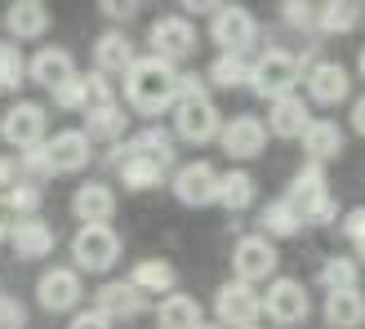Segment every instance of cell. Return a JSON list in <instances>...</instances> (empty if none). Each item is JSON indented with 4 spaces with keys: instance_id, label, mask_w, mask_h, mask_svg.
Wrapping results in <instances>:
<instances>
[{
    "instance_id": "29",
    "label": "cell",
    "mask_w": 365,
    "mask_h": 329,
    "mask_svg": "<svg viewBox=\"0 0 365 329\" xmlns=\"http://www.w3.org/2000/svg\"><path fill=\"white\" fill-rule=\"evenodd\" d=\"M125 125H130V116L120 112L116 103H107V107H98V112H85V138L94 142V138H103V142H116L120 134H125Z\"/></svg>"
},
{
    "instance_id": "45",
    "label": "cell",
    "mask_w": 365,
    "mask_h": 329,
    "mask_svg": "<svg viewBox=\"0 0 365 329\" xmlns=\"http://www.w3.org/2000/svg\"><path fill=\"white\" fill-rule=\"evenodd\" d=\"M9 227H14V214H9V205H5V196H0V241L9 236Z\"/></svg>"
},
{
    "instance_id": "37",
    "label": "cell",
    "mask_w": 365,
    "mask_h": 329,
    "mask_svg": "<svg viewBox=\"0 0 365 329\" xmlns=\"http://www.w3.org/2000/svg\"><path fill=\"white\" fill-rule=\"evenodd\" d=\"M5 205H9L14 218H31L36 209H41V187H36V182H14L9 196H5Z\"/></svg>"
},
{
    "instance_id": "17",
    "label": "cell",
    "mask_w": 365,
    "mask_h": 329,
    "mask_svg": "<svg viewBox=\"0 0 365 329\" xmlns=\"http://www.w3.org/2000/svg\"><path fill=\"white\" fill-rule=\"evenodd\" d=\"M218 138H223V152H227V156L250 160V156L263 152L267 130H263V120H254V116H236V120H227L223 130H218Z\"/></svg>"
},
{
    "instance_id": "46",
    "label": "cell",
    "mask_w": 365,
    "mask_h": 329,
    "mask_svg": "<svg viewBox=\"0 0 365 329\" xmlns=\"http://www.w3.org/2000/svg\"><path fill=\"white\" fill-rule=\"evenodd\" d=\"M352 125H356V134L365 138V98H356V107H352Z\"/></svg>"
},
{
    "instance_id": "39",
    "label": "cell",
    "mask_w": 365,
    "mask_h": 329,
    "mask_svg": "<svg viewBox=\"0 0 365 329\" xmlns=\"http://www.w3.org/2000/svg\"><path fill=\"white\" fill-rule=\"evenodd\" d=\"M0 325H5V329H23V303L0 298Z\"/></svg>"
},
{
    "instance_id": "5",
    "label": "cell",
    "mask_w": 365,
    "mask_h": 329,
    "mask_svg": "<svg viewBox=\"0 0 365 329\" xmlns=\"http://www.w3.org/2000/svg\"><path fill=\"white\" fill-rule=\"evenodd\" d=\"M174 125H178V138L187 142H210L223 125H218V107L210 103V94L200 98H174Z\"/></svg>"
},
{
    "instance_id": "20",
    "label": "cell",
    "mask_w": 365,
    "mask_h": 329,
    "mask_svg": "<svg viewBox=\"0 0 365 329\" xmlns=\"http://www.w3.org/2000/svg\"><path fill=\"white\" fill-rule=\"evenodd\" d=\"M94 63H98V76H125L134 63V41L125 31H103L94 41Z\"/></svg>"
},
{
    "instance_id": "14",
    "label": "cell",
    "mask_w": 365,
    "mask_h": 329,
    "mask_svg": "<svg viewBox=\"0 0 365 329\" xmlns=\"http://www.w3.org/2000/svg\"><path fill=\"white\" fill-rule=\"evenodd\" d=\"M81 276L76 271H67V267H53L41 276V285H36V298H41L45 312H67V307H76L81 303Z\"/></svg>"
},
{
    "instance_id": "30",
    "label": "cell",
    "mask_w": 365,
    "mask_h": 329,
    "mask_svg": "<svg viewBox=\"0 0 365 329\" xmlns=\"http://www.w3.org/2000/svg\"><path fill=\"white\" fill-rule=\"evenodd\" d=\"M218 205H227V209H250L254 205V178L241 174V169H232V174H218V192H214Z\"/></svg>"
},
{
    "instance_id": "31",
    "label": "cell",
    "mask_w": 365,
    "mask_h": 329,
    "mask_svg": "<svg viewBox=\"0 0 365 329\" xmlns=\"http://www.w3.org/2000/svg\"><path fill=\"white\" fill-rule=\"evenodd\" d=\"M130 285L138 289V294H148V289H174V267L170 263H160V258H148V263H138L134 271H130Z\"/></svg>"
},
{
    "instance_id": "43",
    "label": "cell",
    "mask_w": 365,
    "mask_h": 329,
    "mask_svg": "<svg viewBox=\"0 0 365 329\" xmlns=\"http://www.w3.org/2000/svg\"><path fill=\"white\" fill-rule=\"evenodd\" d=\"M14 182H18V164L9 156H0V187H14Z\"/></svg>"
},
{
    "instance_id": "19",
    "label": "cell",
    "mask_w": 365,
    "mask_h": 329,
    "mask_svg": "<svg viewBox=\"0 0 365 329\" xmlns=\"http://www.w3.org/2000/svg\"><path fill=\"white\" fill-rule=\"evenodd\" d=\"M9 241H14L18 258H45V254L53 249V227L45 223V218H14Z\"/></svg>"
},
{
    "instance_id": "33",
    "label": "cell",
    "mask_w": 365,
    "mask_h": 329,
    "mask_svg": "<svg viewBox=\"0 0 365 329\" xmlns=\"http://www.w3.org/2000/svg\"><path fill=\"white\" fill-rule=\"evenodd\" d=\"M27 80V63H23V53H18L14 41H0V89H18Z\"/></svg>"
},
{
    "instance_id": "40",
    "label": "cell",
    "mask_w": 365,
    "mask_h": 329,
    "mask_svg": "<svg viewBox=\"0 0 365 329\" xmlns=\"http://www.w3.org/2000/svg\"><path fill=\"white\" fill-rule=\"evenodd\" d=\"M71 329H112V320H107L103 312H81L76 320H71Z\"/></svg>"
},
{
    "instance_id": "7",
    "label": "cell",
    "mask_w": 365,
    "mask_h": 329,
    "mask_svg": "<svg viewBox=\"0 0 365 329\" xmlns=\"http://www.w3.org/2000/svg\"><path fill=\"white\" fill-rule=\"evenodd\" d=\"M41 160H45V174H67V169H85L89 164V138L81 130H63L53 134L49 142H41Z\"/></svg>"
},
{
    "instance_id": "4",
    "label": "cell",
    "mask_w": 365,
    "mask_h": 329,
    "mask_svg": "<svg viewBox=\"0 0 365 329\" xmlns=\"http://www.w3.org/2000/svg\"><path fill=\"white\" fill-rule=\"evenodd\" d=\"M71 254H76V263L85 271H107V267H116V258H120V236L107 223L81 227L76 241H71Z\"/></svg>"
},
{
    "instance_id": "16",
    "label": "cell",
    "mask_w": 365,
    "mask_h": 329,
    "mask_svg": "<svg viewBox=\"0 0 365 329\" xmlns=\"http://www.w3.org/2000/svg\"><path fill=\"white\" fill-rule=\"evenodd\" d=\"M254 18L241 9V5H223V9H214V23H210V36L218 45H223L227 53H236V49H245L250 41H254Z\"/></svg>"
},
{
    "instance_id": "24",
    "label": "cell",
    "mask_w": 365,
    "mask_h": 329,
    "mask_svg": "<svg viewBox=\"0 0 365 329\" xmlns=\"http://www.w3.org/2000/svg\"><path fill=\"white\" fill-rule=\"evenodd\" d=\"M348 71H343L339 63H317L312 71H307V94H312L317 103H343L348 98Z\"/></svg>"
},
{
    "instance_id": "50",
    "label": "cell",
    "mask_w": 365,
    "mask_h": 329,
    "mask_svg": "<svg viewBox=\"0 0 365 329\" xmlns=\"http://www.w3.org/2000/svg\"><path fill=\"white\" fill-rule=\"evenodd\" d=\"M0 329H5V325H0Z\"/></svg>"
},
{
    "instance_id": "32",
    "label": "cell",
    "mask_w": 365,
    "mask_h": 329,
    "mask_svg": "<svg viewBox=\"0 0 365 329\" xmlns=\"http://www.w3.org/2000/svg\"><path fill=\"white\" fill-rule=\"evenodd\" d=\"M356 23H361V9L348 5V0H330V5L317 9V27L321 31H334L339 36V31H352Z\"/></svg>"
},
{
    "instance_id": "35",
    "label": "cell",
    "mask_w": 365,
    "mask_h": 329,
    "mask_svg": "<svg viewBox=\"0 0 365 329\" xmlns=\"http://www.w3.org/2000/svg\"><path fill=\"white\" fill-rule=\"evenodd\" d=\"M299 227H303V218L289 209L285 200H272V205L263 209V231L267 236H294Z\"/></svg>"
},
{
    "instance_id": "21",
    "label": "cell",
    "mask_w": 365,
    "mask_h": 329,
    "mask_svg": "<svg viewBox=\"0 0 365 329\" xmlns=\"http://www.w3.org/2000/svg\"><path fill=\"white\" fill-rule=\"evenodd\" d=\"M31 80H41L45 89H63L71 76H76V58H71V53L67 49H41V53H36V58H31Z\"/></svg>"
},
{
    "instance_id": "9",
    "label": "cell",
    "mask_w": 365,
    "mask_h": 329,
    "mask_svg": "<svg viewBox=\"0 0 365 329\" xmlns=\"http://www.w3.org/2000/svg\"><path fill=\"white\" fill-rule=\"evenodd\" d=\"M259 307H263V312L277 320V325H299V320H307V289H303L299 281L281 276V281H272L267 298H263Z\"/></svg>"
},
{
    "instance_id": "6",
    "label": "cell",
    "mask_w": 365,
    "mask_h": 329,
    "mask_svg": "<svg viewBox=\"0 0 365 329\" xmlns=\"http://www.w3.org/2000/svg\"><path fill=\"white\" fill-rule=\"evenodd\" d=\"M0 138L9 142V147H41V138H45V107L41 103H14L5 120H0Z\"/></svg>"
},
{
    "instance_id": "3",
    "label": "cell",
    "mask_w": 365,
    "mask_h": 329,
    "mask_svg": "<svg viewBox=\"0 0 365 329\" xmlns=\"http://www.w3.org/2000/svg\"><path fill=\"white\" fill-rule=\"evenodd\" d=\"M299 76H303V71H299V58H294V53H285V49H267L263 58L250 67L254 89H259L263 98H272V103H277V98H289V89L299 85Z\"/></svg>"
},
{
    "instance_id": "34",
    "label": "cell",
    "mask_w": 365,
    "mask_h": 329,
    "mask_svg": "<svg viewBox=\"0 0 365 329\" xmlns=\"http://www.w3.org/2000/svg\"><path fill=\"white\" fill-rule=\"evenodd\" d=\"M321 289H330V294H339V289H356V263L352 258H330L321 263Z\"/></svg>"
},
{
    "instance_id": "8",
    "label": "cell",
    "mask_w": 365,
    "mask_h": 329,
    "mask_svg": "<svg viewBox=\"0 0 365 329\" xmlns=\"http://www.w3.org/2000/svg\"><path fill=\"white\" fill-rule=\"evenodd\" d=\"M53 98H58V107H67V112H98V107L112 103V85H107V76H98V71H89V76H71L63 89H53Z\"/></svg>"
},
{
    "instance_id": "47",
    "label": "cell",
    "mask_w": 365,
    "mask_h": 329,
    "mask_svg": "<svg viewBox=\"0 0 365 329\" xmlns=\"http://www.w3.org/2000/svg\"><path fill=\"white\" fill-rule=\"evenodd\" d=\"M361 76H365V49H361Z\"/></svg>"
},
{
    "instance_id": "11",
    "label": "cell",
    "mask_w": 365,
    "mask_h": 329,
    "mask_svg": "<svg viewBox=\"0 0 365 329\" xmlns=\"http://www.w3.org/2000/svg\"><path fill=\"white\" fill-rule=\"evenodd\" d=\"M232 267H236V281L254 285V281H263V276L277 271V249H272L267 236H245L232 254Z\"/></svg>"
},
{
    "instance_id": "42",
    "label": "cell",
    "mask_w": 365,
    "mask_h": 329,
    "mask_svg": "<svg viewBox=\"0 0 365 329\" xmlns=\"http://www.w3.org/2000/svg\"><path fill=\"white\" fill-rule=\"evenodd\" d=\"M103 14H107V18H116V23H125V18H134V5H130V0H107Z\"/></svg>"
},
{
    "instance_id": "51",
    "label": "cell",
    "mask_w": 365,
    "mask_h": 329,
    "mask_svg": "<svg viewBox=\"0 0 365 329\" xmlns=\"http://www.w3.org/2000/svg\"><path fill=\"white\" fill-rule=\"evenodd\" d=\"M0 298H5V294H0Z\"/></svg>"
},
{
    "instance_id": "1",
    "label": "cell",
    "mask_w": 365,
    "mask_h": 329,
    "mask_svg": "<svg viewBox=\"0 0 365 329\" xmlns=\"http://www.w3.org/2000/svg\"><path fill=\"white\" fill-rule=\"evenodd\" d=\"M107 160L120 169V178H125V187H130V192H148V187H160L165 174H170V164H174V138L165 130H148V134H138V138H125Z\"/></svg>"
},
{
    "instance_id": "36",
    "label": "cell",
    "mask_w": 365,
    "mask_h": 329,
    "mask_svg": "<svg viewBox=\"0 0 365 329\" xmlns=\"http://www.w3.org/2000/svg\"><path fill=\"white\" fill-rule=\"evenodd\" d=\"M250 76V63H245V53H223L214 67H210V80L214 85H223V89H236Z\"/></svg>"
},
{
    "instance_id": "26",
    "label": "cell",
    "mask_w": 365,
    "mask_h": 329,
    "mask_svg": "<svg viewBox=\"0 0 365 329\" xmlns=\"http://www.w3.org/2000/svg\"><path fill=\"white\" fill-rule=\"evenodd\" d=\"M303 147H307V156H312V164L334 160L343 152V130H339L334 120H312L303 130Z\"/></svg>"
},
{
    "instance_id": "44",
    "label": "cell",
    "mask_w": 365,
    "mask_h": 329,
    "mask_svg": "<svg viewBox=\"0 0 365 329\" xmlns=\"http://www.w3.org/2000/svg\"><path fill=\"white\" fill-rule=\"evenodd\" d=\"M334 218H339V200L330 196V200H325V205L312 214V223H334Z\"/></svg>"
},
{
    "instance_id": "22",
    "label": "cell",
    "mask_w": 365,
    "mask_h": 329,
    "mask_svg": "<svg viewBox=\"0 0 365 329\" xmlns=\"http://www.w3.org/2000/svg\"><path fill=\"white\" fill-rule=\"evenodd\" d=\"M307 125H312V112H307V103L289 94V98H277V103H272V116H267L263 130L281 134V138H303Z\"/></svg>"
},
{
    "instance_id": "18",
    "label": "cell",
    "mask_w": 365,
    "mask_h": 329,
    "mask_svg": "<svg viewBox=\"0 0 365 329\" xmlns=\"http://www.w3.org/2000/svg\"><path fill=\"white\" fill-rule=\"evenodd\" d=\"M71 214L81 218V227H94V223H107L116 214V196L107 182H81L76 196H71Z\"/></svg>"
},
{
    "instance_id": "13",
    "label": "cell",
    "mask_w": 365,
    "mask_h": 329,
    "mask_svg": "<svg viewBox=\"0 0 365 329\" xmlns=\"http://www.w3.org/2000/svg\"><path fill=\"white\" fill-rule=\"evenodd\" d=\"M214 192H218V169L210 160H192L174 174V196L182 205H210Z\"/></svg>"
},
{
    "instance_id": "38",
    "label": "cell",
    "mask_w": 365,
    "mask_h": 329,
    "mask_svg": "<svg viewBox=\"0 0 365 329\" xmlns=\"http://www.w3.org/2000/svg\"><path fill=\"white\" fill-rule=\"evenodd\" d=\"M289 27H317V5H303V0H289V5L281 9Z\"/></svg>"
},
{
    "instance_id": "12",
    "label": "cell",
    "mask_w": 365,
    "mask_h": 329,
    "mask_svg": "<svg viewBox=\"0 0 365 329\" xmlns=\"http://www.w3.org/2000/svg\"><path fill=\"white\" fill-rule=\"evenodd\" d=\"M152 49L156 58H192L196 53V27L187 23V18H160V23H152Z\"/></svg>"
},
{
    "instance_id": "41",
    "label": "cell",
    "mask_w": 365,
    "mask_h": 329,
    "mask_svg": "<svg viewBox=\"0 0 365 329\" xmlns=\"http://www.w3.org/2000/svg\"><path fill=\"white\" fill-rule=\"evenodd\" d=\"M343 231H348L352 241L361 245V241H365V209H352V214H348V223H343Z\"/></svg>"
},
{
    "instance_id": "15",
    "label": "cell",
    "mask_w": 365,
    "mask_h": 329,
    "mask_svg": "<svg viewBox=\"0 0 365 329\" xmlns=\"http://www.w3.org/2000/svg\"><path fill=\"white\" fill-rule=\"evenodd\" d=\"M330 200V192H325V174H321V164H307V169L289 182V196H285V205L294 209L303 223H312V214Z\"/></svg>"
},
{
    "instance_id": "28",
    "label": "cell",
    "mask_w": 365,
    "mask_h": 329,
    "mask_svg": "<svg viewBox=\"0 0 365 329\" xmlns=\"http://www.w3.org/2000/svg\"><path fill=\"white\" fill-rule=\"evenodd\" d=\"M200 325V303L187 294H170L156 307V329H196Z\"/></svg>"
},
{
    "instance_id": "2",
    "label": "cell",
    "mask_w": 365,
    "mask_h": 329,
    "mask_svg": "<svg viewBox=\"0 0 365 329\" xmlns=\"http://www.w3.org/2000/svg\"><path fill=\"white\" fill-rule=\"evenodd\" d=\"M125 98L138 116H160L165 107H174L178 98V76H174V63L165 58H134L130 71H125Z\"/></svg>"
},
{
    "instance_id": "48",
    "label": "cell",
    "mask_w": 365,
    "mask_h": 329,
    "mask_svg": "<svg viewBox=\"0 0 365 329\" xmlns=\"http://www.w3.org/2000/svg\"><path fill=\"white\" fill-rule=\"evenodd\" d=\"M356 249H361V258H365V241H361V245H356Z\"/></svg>"
},
{
    "instance_id": "10",
    "label": "cell",
    "mask_w": 365,
    "mask_h": 329,
    "mask_svg": "<svg viewBox=\"0 0 365 329\" xmlns=\"http://www.w3.org/2000/svg\"><path fill=\"white\" fill-rule=\"evenodd\" d=\"M214 312L223 325H236V329H250L254 316L263 312L259 307V294L245 285V281H227L223 289H218V298H214Z\"/></svg>"
},
{
    "instance_id": "27",
    "label": "cell",
    "mask_w": 365,
    "mask_h": 329,
    "mask_svg": "<svg viewBox=\"0 0 365 329\" xmlns=\"http://www.w3.org/2000/svg\"><path fill=\"white\" fill-rule=\"evenodd\" d=\"M325 320L339 329H356L365 320V294L361 289H339V294L325 298Z\"/></svg>"
},
{
    "instance_id": "49",
    "label": "cell",
    "mask_w": 365,
    "mask_h": 329,
    "mask_svg": "<svg viewBox=\"0 0 365 329\" xmlns=\"http://www.w3.org/2000/svg\"><path fill=\"white\" fill-rule=\"evenodd\" d=\"M196 329H218V325H196Z\"/></svg>"
},
{
    "instance_id": "25",
    "label": "cell",
    "mask_w": 365,
    "mask_h": 329,
    "mask_svg": "<svg viewBox=\"0 0 365 329\" xmlns=\"http://www.w3.org/2000/svg\"><path fill=\"white\" fill-rule=\"evenodd\" d=\"M5 27H9V36H18V41H36V36L49 31V9L36 5V0H18V5H9V14H5Z\"/></svg>"
},
{
    "instance_id": "23",
    "label": "cell",
    "mask_w": 365,
    "mask_h": 329,
    "mask_svg": "<svg viewBox=\"0 0 365 329\" xmlns=\"http://www.w3.org/2000/svg\"><path fill=\"white\" fill-rule=\"evenodd\" d=\"M143 307H148V298H143L130 281H112V285L98 289V307H94V312H103L107 320H112V316L125 320V316H138Z\"/></svg>"
}]
</instances>
